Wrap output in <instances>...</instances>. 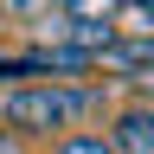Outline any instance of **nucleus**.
I'll list each match as a JSON object with an SVG mask.
<instances>
[{"mask_svg":"<svg viewBox=\"0 0 154 154\" xmlns=\"http://www.w3.org/2000/svg\"><path fill=\"white\" fill-rule=\"evenodd\" d=\"M84 109H96V90H71V84H19L0 96V122L13 135H58Z\"/></svg>","mask_w":154,"mask_h":154,"instance_id":"nucleus-1","label":"nucleus"},{"mask_svg":"<svg viewBox=\"0 0 154 154\" xmlns=\"http://www.w3.org/2000/svg\"><path fill=\"white\" fill-rule=\"evenodd\" d=\"M96 71H116L128 84H154V38H109V51L96 58Z\"/></svg>","mask_w":154,"mask_h":154,"instance_id":"nucleus-2","label":"nucleus"},{"mask_svg":"<svg viewBox=\"0 0 154 154\" xmlns=\"http://www.w3.org/2000/svg\"><path fill=\"white\" fill-rule=\"evenodd\" d=\"M109 148L116 154H154V109L148 103H128L109 128Z\"/></svg>","mask_w":154,"mask_h":154,"instance_id":"nucleus-3","label":"nucleus"},{"mask_svg":"<svg viewBox=\"0 0 154 154\" xmlns=\"http://www.w3.org/2000/svg\"><path fill=\"white\" fill-rule=\"evenodd\" d=\"M71 19H84V26H116V13H122V0H64Z\"/></svg>","mask_w":154,"mask_h":154,"instance_id":"nucleus-4","label":"nucleus"},{"mask_svg":"<svg viewBox=\"0 0 154 154\" xmlns=\"http://www.w3.org/2000/svg\"><path fill=\"white\" fill-rule=\"evenodd\" d=\"M58 154H116L103 135H64V141H58Z\"/></svg>","mask_w":154,"mask_h":154,"instance_id":"nucleus-5","label":"nucleus"},{"mask_svg":"<svg viewBox=\"0 0 154 154\" xmlns=\"http://www.w3.org/2000/svg\"><path fill=\"white\" fill-rule=\"evenodd\" d=\"M13 7L26 13V19H51V7H58V0H13Z\"/></svg>","mask_w":154,"mask_h":154,"instance_id":"nucleus-6","label":"nucleus"},{"mask_svg":"<svg viewBox=\"0 0 154 154\" xmlns=\"http://www.w3.org/2000/svg\"><path fill=\"white\" fill-rule=\"evenodd\" d=\"M128 7H135V13H148V19H154V0H128Z\"/></svg>","mask_w":154,"mask_h":154,"instance_id":"nucleus-7","label":"nucleus"}]
</instances>
